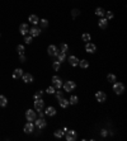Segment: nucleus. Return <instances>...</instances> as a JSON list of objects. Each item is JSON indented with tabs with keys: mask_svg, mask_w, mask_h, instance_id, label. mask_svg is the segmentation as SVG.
Segmentation results:
<instances>
[{
	"mask_svg": "<svg viewBox=\"0 0 127 141\" xmlns=\"http://www.w3.org/2000/svg\"><path fill=\"white\" fill-rule=\"evenodd\" d=\"M113 92L116 94H122L124 92V85L122 83H119V82H117V83L114 82V84H113Z\"/></svg>",
	"mask_w": 127,
	"mask_h": 141,
	"instance_id": "1",
	"label": "nucleus"
},
{
	"mask_svg": "<svg viewBox=\"0 0 127 141\" xmlns=\"http://www.w3.org/2000/svg\"><path fill=\"white\" fill-rule=\"evenodd\" d=\"M62 87H64V89H65V92H73L75 88H76V84L74 83V82H65V84H62Z\"/></svg>",
	"mask_w": 127,
	"mask_h": 141,
	"instance_id": "2",
	"label": "nucleus"
},
{
	"mask_svg": "<svg viewBox=\"0 0 127 141\" xmlns=\"http://www.w3.org/2000/svg\"><path fill=\"white\" fill-rule=\"evenodd\" d=\"M65 133H66V140H68V141H75V140L78 138V133H76V131H74V130L65 131Z\"/></svg>",
	"mask_w": 127,
	"mask_h": 141,
	"instance_id": "3",
	"label": "nucleus"
},
{
	"mask_svg": "<svg viewBox=\"0 0 127 141\" xmlns=\"http://www.w3.org/2000/svg\"><path fill=\"white\" fill-rule=\"evenodd\" d=\"M26 118H27L28 122H33V121L37 118V114H36V112L33 109H28L26 112Z\"/></svg>",
	"mask_w": 127,
	"mask_h": 141,
	"instance_id": "4",
	"label": "nucleus"
},
{
	"mask_svg": "<svg viewBox=\"0 0 127 141\" xmlns=\"http://www.w3.org/2000/svg\"><path fill=\"white\" fill-rule=\"evenodd\" d=\"M34 121H36V123H34V125H36V127H38V128H45V127L47 126L46 119H45V118H42V117H39L38 119L36 118Z\"/></svg>",
	"mask_w": 127,
	"mask_h": 141,
	"instance_id": "5",
	"label": "nucleus"
},
{
	"mask_svg": "<svg viewBox=\"0 0 127 141\" xmlns=\"http://www.w3.org/2000/svg\"><path fill=\"white\" fill-rule=\"evenodd\" d=\"M45 107V102H43V99L39 98V99H34V109L36 111H41V109H43Z\"/></svg>",
	"mask_w": 127,
	"mask_h": 141,
	"instance_id": "6",
	"label": "nucleus"
},
{
	"mask_svg": "<svg viewBox=\"0 0 127 141\" xmlns=\"http://www.w3.org/2000/svg\"><path fill=\"white\" fill-rule=\"evenodd\" d=\"M55 56L57 57V61L58 62H62V61H65V60H66V52H62L61 50L58 51H56V53H55Z\"/></svg>",
	"mask_w": 127,
	"mask_h": 141,
	"instance_id": "7",
	"label": "nucleus"
},
{
	"mask_svg": "<svg viewBox=\"0 0 127 141\" xmlns=\"http://www.w3.org/2000/svg\"><path fill=\"white\" fill-rule=\"evenodd\" d=\"M52 83H53V88L55 89H60L62 87V80L58 76H52Z\"/></svg>",
	"mask_w": 127,
	"mask_h": 141,
	"instance_id": "8",
	"label": "nucleus"
},
{
	"mask_svg": "<svg viewBox=\"0 0 127 141\" xmlns=\"http://www.w3.org/2000/svg\"><path fill=\"white\" fill-rule=\"evenodd\" d=\"M95 98H97V100L99 103H103V102H105V99H107V95H105L104 92H97L95 93Z\"/></svg>",
	"mask_w": 127,
	"mask_h": 141,
	"instance_id": "9",
	"label": "nucleus"
},
{
	"mask_svg": "<svg viewBox=\"0 0 127 141\" xmlns=\"http://www.w3.org/2000/svg\"><path fill=\"white\" fill-rule=\"evenodd\" d=\"M19 31H20V33H22L23 36L28 34V32H29V27H28V24L22 23V24H20V27H19Z\"/></svg>",
	"mask_w": 127,
	"mask_h": 141,
	"instance_id": "10",
	"label": "nucleus"
},
{
	"mask_svg": "<svg viewBox=\"0 0 127 141\" xmlns=\"http://www.w3.org/2000/svg\"><path fill=\"white\" fill-rule=\"evenodd\" d=\"M32 37H37V36H39V33H41V29L39 28H37V27H32V28H29V32H28Z\"/></svg>",
	"mask_w": 127,
	"mask_h": 141,
	"instance_id": "11",
	"label": "nucleus"
},
{
	"mask_svg": "<svg viewBox=\"0 0 127 141\" xmlns=\"http://www.w3.org/2000/svg\"><path fill=\"white\" fill-rule=\"evenodd\" d=\"M98 26H99V28L105 29V28H107V26H108V21L105 18H100L99 22H98Z\"/></svg>",
	"mask_w": 127,
	"mask_h": 141,
	"instance_id": "12",
	"label": "nucleus"
},
{
	"mask_svg": "<svg viewBox=\"0 0 127 141\" xmlns=\"http://www.w3.org/2000/svg\"><path fill=\"white\" fill-rule=\"evenodd\" d=\"M22 79H23L24 83H32V82H33V75L27 73V74H23V75H22Z\"/></svg>",
	"mask_w": 127,
	"mask_h": 141,
	"instance_id": "13",
	"label": "nucleus"
},
{
	"mask_svg": "<svg viewBox=\"0 0 127 141\" xmlns=\"http://www.w3.org/2000/svg\"><path fill=\"white\" fill-rule=\"evenodd\" d=\"M85 50H87V52H89V53H93L95 50H97V47H95V45L94 43H90V42H87V46H85Z\"/></svg>",
	"mask_w": 127,
	"mask_h": 141,
	"instance_id": "14",
	"label": "nucleus"
},
{
	"mask_svg": "<svg viewBox=\"0 0 127 141\" xmlns=\"http://www.w3.org/2000/svg\"><path fill=\"white\" fill-rule=\"evenodd\" d=\"M33 130H34V125H33L32 122H28V123L24 126V132H26V133H32Z\"/></svg>",
	"mask_w": 127,
	"mask_h": 141,
	"instance_id": "15",
	"label": "nucleus"
},
{
	"mask_svg": "<svg viewBox=\"0 0 127 141\" xmlns=\"http://www.w3.org/2000/svg\"><path fill=\"white\" fill-rule=\"evenodd\" d=\"M45 114H46V116H51V117L55 116V114H56V108H55V107H47L46 111H45Z\"/></svg>",
	"mask_w": 127,
	"mask_h": 141,
	"instance_id": "16",
	"label": "nucleus"
},
{
	"mask_svg": "<svg viewBox=\"0 0 127 141\" xmlns=\"http://www.w3.org/2000/svg\"><path fill=\"white\" fill-rule=\"evenodd\" d=\"M69 64H70L71 66H78V65H79V58L75 57V56H70V57H69Z\"/></svg>",
	"mask_w": 127,
	"mask_h": 141,
	"instance_id": "17",
	"label": "nucleus"
},
{
	"mask_svg": "<svg viewBox=\"0 0 127 141\" xmlns=\"http://www.w3.org/2000/svg\"><path fill=\"white\" fill-rule=\"evenodd\" d=\"M56 51H57V47H56L55 45H50V46H48V48H47V52H48V55H50V56H55Z\"/></svg>",
	"mask_w": 127,
	"mask_h": 141,
	"instance_id": "18",
	"label": "nucleus"
},
{
	"mask_svg": "<svg viewBox=\"0 0 127 141\" xmlns=\"http://www.w3.org/2000/svg\"><path fill=\"white\" fill-rule=\"evenodd\" d=\"M22 75H23V70H22V69H15L14 73H13V78H14V79L22 78Z\"/></svg>",
	"mask_w": 127,
	"mask_h": 141,
	"instance_id": "19",
	"label": "nucleus"
},
{
	"mask_svg": "<svg viewBox=\"0 0 127 141\" xmlns=\"http://www.w3.org/2000/svg\"><path fill=\"white\" fill-rule=\"evenodd\" d=\"M28 19H29V22H31L32 24H34V26H36V24H38V22H39L38 17H37V15H34V14H31Z\"/></svg>",
	"mask_w": 127,
	"mask_h": 141,
	"instance_id": "20",
	"label": "nucleus"
},
{
	"mask_svg": "<svg viewBox=\"0 0 127 141\" xmlns=\"http://www.w3.org/2000/svg\"><path fill=\"white\" fill-rule=\"evenodd\" d=\"M79 65L81 69H87V67H89V61L88 60H81V61H79Z\"/></svg>",
	"mask_w": 127,
	"mask_h": 141,
	"instance_id": "21",
	"label": "nucleus"
},
{
	"mask_svg": "<svg viewBox=\"0 0 127 141\" xmlns=\"http://www.w3.org/2000/svg\"><path fill=\"white\" fill-rule=\"evenodd\" d=\"M58 102H60V106H61L62 108H66V107L69 106V100H68V99H64V98H61V99L58 100Z\"/></svg>",
	"mask_w": 127,
	"mask_h": 141,
	"instance_id": "22",
	"label": "nucleus"
},
{
	"mask_svg": "<svg viewBox=\"0 0 127 141\" xmlns=\"http://www.w3.org/2000/svg\"><path fill=\"white\" fill-rule=\"evenodd\" d=\"M8 104V99L4 97V95H0V106L2 107H5Z\"/></svg>",
	"mask_w": 127,
	"mask_h": 141,
	"instance_id": "23",
	"label": "nucleus"
},
{
	"mask_svg": "<svg viewBox=\"0 0 127 141\" xmlns=\"http://www.w3.org/2000/svg\"><path fill=\"white\" fill-rule=\"evenodd\" d=\"M39 24H41L42 28H47V27H48V21H47V19H41V21H39Z\"/></svg>",
	"mask_w": 127,
	"mask_h": 141,
	"instance_id": "24",
	"label": "nucleus"
},
{
	"mask_svg": "<svg viewBox=\"0 0 127 141\" xmlns=\"http://www.w3.org/2000/svg\"><path fill=\"white\" fill-rule=\"evenodd\" d=\"M33 37L31 36V34H26L24 36V42L27 43V45H29V43H32V41H33V39H32Z\"/></svg>",
	"mask_w": 127,
	"mask_h": 141,
	"instance_id": "25",
	"label": "nucleus"
},
{
	"mask_svg": "<svg viewBox=\"0 0 127 141\" xmlns=\"http://www.w3.org/2000/svg\"><path fill=\"white\" fill-rule=\"evenodd\" d=\"M104 13H105V12H104L103 8H97V9H95V14H97L98 17H103Z\"/></svg>",
	"mask_w": 127,
	"mask_h": 141,
	"instance_id": "26",
	"label": "nucleus"
},
{
	"mask_svg": "<svg viewBox=\"0 0 127 141\" xmlns=\"http://www.w3.org/2000/svg\"><path fill=\"white\" fill-rule=\"evenodd\" d=\"M17 51H18L19 55H23L24 53V46L23 45H18L17 46Z\"/></svg>",
	"mask_w": 127,
	"mask_h": 141,
	"instance_id": "27",
	"label": "nucleus"
},
{
	"mask_svg": "<svg viewBox=\"0 0 127 141\" xmlns=\"http://www.w3.org/2000/svg\"><path fill=\"white\" fill-rule=\"evenodd\" d=\"M81 38H83V41H85V42H89L92 37H90V34H89V33H84V34L81 36Z\"/></svg>",
	"mask_w": 127,
	"mask_h": 141,
	"instance_id": "28",
	"label": "nucleus"
},
{
	"mask_svg": "<svg viewBox=\"0 0 127 141\" xmlns=\"http://www.w3.org/2000/svg\"><path fill=\"white\" fill-rule=\"evenodd\" d=\"M78 102H79V98H78L76 95H73V97L70 98V102H69V103H70V104H76Z\"/></svg>",
	"mask_w": 127,
	"mask_h": 141,
	"instance_id": "29",
	"label": "nucleus"
},
{
	"mask_svg": "<svg viewBox=\"0 0 127 141\" xmlns=\"http://www.w3.org/2000/svg\"><path fill=\"white\" fill-rule=\"evenodd\" d=\"M64 130H57V131H55V137H58V138H61L62 136H64Z\"/></svg>",
	"mask_w": 127,
	"mask_h": 141,
	"instance_id": "30",
	"label": "nucleus"
},
{
	"mask_svg": "<svg viewBox=\"0 0 127 141\" xmlns=\"http://www.w3.org/2000/svg\"><path fill=\"white\" fill-rule=\"evenodd\" d=\"M52 67H53V70H55V71H58V70H60V67H61V64H60L58 61H55V62L52 64Z\"/></svg>",
	"mask_w": 127,
	"mask_h": 141,
	"instance_id": "31",
	"label": "nucleus"
},
{
	"mask_svg": "<svg viewBox=\"0 0 127 141\" xmlns=\"http://www.w3.org/2000/svg\"><path fill=\"white\" fill-rule=\"evenodd\" d=\"M107 80L109 83H114L116 82V76L113 75V74H108V76H107Z\"/></svg>",
	"mask_w": 127,
	"mask_h": 141,
	"instance_id": "32",
	"label": "nucleus"
},
{
	"mask_svg": "<svg viewBox=\"0 0 127 141\" xmlns=\"http://www.w3.org/2000/svg\"><path fill=\"white\" fill-rule=\"evenodd\" d=\"M60 50H61L62 52H66V51L69 50V46H68L66 43H61V46H60Z\"/></svg>",
	"mask_w": 127,
	"mask_h": 141,
	"instance_id": "33",
	"label": "nucleus"
},
{
	"mask_svg": "<svg viewBox=\"0 0 127 141\" xmlns=\"http://www.w3.org/2000/svg\"><path fill=\"white\" fill-rule=\"evenodd\" d=\"M104 14H105V19H107V21H109V19L113 18V13L112 12H107V13H104Z\"/></svg>",
	"mask_w": 127,
	"mask_h": 141,
	"instance_id": "34",
	"label": "nucleus"
},
{
	"mask_svg": "<svg viewBox=\"0 0 127 141\" xmlns=\"http://www.w3.org/2000/svg\"><path fill=\"white\" fill-rule=\"evenodd\" d=\"M42 90H38V92H36L34 93V99H39V98H42Z\"/></svg>",
	"mask_w": 127,
	"mask_h": 141,
	"instance_id": "35",
	"label": "nucleus"
},
{
	"mask_svg": "<svg viewBox=\"0 0 127 141\" xmlns=\"http://www.w3.org/2000/svg\"><path fill=\"white\" fill-rule=\"evenodd\" d=\"M46 92H47L48 94H55V92H56V89H55L53 87H48V88L46 89Z\"/></svg>",
	"mask_w": 127,
	"mask_h": 141,
	"instance_id": "36",
	"label": "nucleus"
},
{
	"mask_svg": "<svg viewBox=\"0 0 127 141\" xmlns=\"http://www.w3.org/2000/svg\"><path fill=\"white\" fill-rule=\"evenodd\" d=\"M55 94H56L57 100H60V99L62 98V92H60V89H57V92H55Z\"/></svg>",
	"mask_w": 127,
	"mask_h": 141,
	"instance_id": "37",
	"label": "nucleus"
},
{
	"mask_svg": "<svg viewBox=\"0 0 127 141\" xmlns=\"http://www.w3.org/2000/svg\"><path fill=\"white\" fill-rule=\"evenodd\" d=\"M79 14H80V12H79L78 9H73V10H71V15H73L74 18H75V17H78Z\"/></svg>",
	"mask_w": 127,
	"mask_h": 141,
	"instance_id": "38",
	"label": "nucleus"
},
{
	"mask_svg": "<svg viewBox=\"0 0 127 141\" xmlns=\"http://www.w3.org/2000/svg\"><path fill=\"white\" fill-rule=\"evenodd\" d=\"M100 135H102L103 137H105V136L108 135V131H107V130H102V131H100Z\"/></svg>",
	"mask_w": 127,
	"mask_h": 141,
	"instance_id": "39",
	"label": "nucleus"
},
{
	"mask_svg": "<svg viewBox=\"0 0 127 141\" xmlns=\"http://www.w3.org/2000/svg\"><path fill=\"white\" fill-rule=\"evenodd\" d=\"M19 61H20V62H26V56H24V55H20Z\"/></svg>",
	"mask_w": 127,
	"mask_h": 141,
	"instance_id": "40",
	"label": "nucleus"
},
{
	"mask_svg": "<svg viewBox=\"0 0 127 141\" xmlns=\"http://www.w3.org/2000/svg\"><path fill=\"white\" fill-rule=\"evenodd\" d=\"M38 116L43 118V117H45V112H42V109H41V111H38Z\"/></svg>",
	"mask_w": 127,
	"mask_h": 141,
	"instance_id": "41",
	"label": "nucleus"
}]
</instances>
